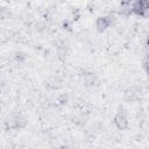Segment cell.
Returning <instances> with one entry per match:
<instances>
[{"mask_svg": "<svg viewBox=\"0 0 149 149\" xmlns=\"http://www.w3.org/2000/svg\"><path fill=\"white\" fill-rule=\"evenodd\" d=\"M94 76L92 74V73H86V74H84V81H85V84L86 85H92L93 83H94Z\"/></svg>", "mask_w": 149, "mask_h": 149, "instance_id": "277c9868", "label": "cell"}, {"mask_svg": "<svg viewBox=\"0 0 149 149\" xmlns=\"http://www.w3.org/2000/svg\"><path fill=\"white\" fill-rule=\"evenodd\" d=\"M111 24V17H107V16H101L97 20V28L98 30H105L108 26Z\"/></svg>", "mask_w": 149, "mask_h": 149, "instance_id": "7a4b0ae2", "label": "cell"}, {"mask_svg": "<svg viewBox=\"0 0 149 149\" xmlns=\"http://www.w3.org/2000/svg\"><path fill=\"white\" fill-rule=\"evenodd\" d=\"M114 123L119 129H125L127 127V118L123 112H120L114 118Z\"/></svg>", "mask_w": 149, "mask_h": 149, "instance_id": "6da1fadb", "label": "cell"}, {"mask_svg": "<svg viewBox=\"0 0 149 149\" xmlns=\"http://www.w3.org/2000/svg\"><path fill=\"white\" fill-rule=\"evenodd\" d=\"M120 13L123 14V15H129L132 12V1L130 0H127V1H123L120 6Z\"/></svg>", "mask_w": 149, "mask_h": 149, "instance_id": "3957f363", "label": "cell"}]
</instances>
